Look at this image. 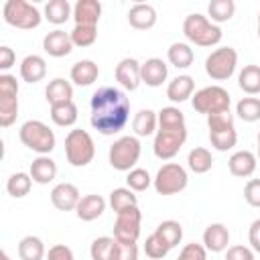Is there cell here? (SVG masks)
Masks as SVG:
<instances>
[{
	"label": "cell",
	"mask_w": 260,
	"mask_h": 260,
	"mask_svg": "<svg viewBox=\"0 0 260 260\" xmlns=\"http://www.w3.org/2000/svg\"><path fill=\"white\" fill-rule=\"evenodd\" d=\"M89 108H91L89 124L93 130H98L104 136L118 134L130 118V100L126 91L112 85H104L98 91H93L89 100Z\"/></svg>",
	"instance_id": "obj_1"
},
{
	"label": "cell",
	"mask_w": 260,
	"mask_h": 260,
	"mask_svg": "<svg viewBox=\"0 0 260 260\" xmlns=\"http://www.w3.org/2000/svg\"><path fill=\"white\" fill-rule=\"evenodd\" d=\"M187 140V124L185 116L179 108L167 106L158 112V128L154 134V156L160 160H171L179 154L181 146Z\"/></svg>",
	"instance_id": "obj_2"
},
{
	"label": "cell",
	"mask_w": 260,
	"mask_h": 260,
	"mask_svg": "<svg viewBox=\"0 0 260 260\" xmlns=\"http://www.w3.org/2000/svg\"><path fill=\"white\" fill-rule=\"evenodd\" d=\"M183 35L187 37L189 43H193L197 47H213L221 41V28L199 12L185 16Z\"/></svg>",
	"instance_id": "obj_3"
},
{
	"label": "cell",
	"mask_w": 260,
	"mask_h": 260,
	"mask_svg": "<svg viewBox=\"0 0 260 260\" xmlns=\"http://www.w3.org/2000/svg\"><path fill=\"white\" fill-rule=\"evenodd\" d=\"M207 128H209V142L215 150L225 152L236 146L238 132L234 126V116L230 112H219V114L207 116Z\"/></svg>",
	"instance_id": "obj_4"
},
{
	"label": "cell",
	"mask_w": 260,
	"mask_h": 260,
	"mask_svg": "<svg viewBox=\"0 0 260 260\" xmlns=\"http://www.w3.org/2000/svg\"><path fill=\"white\" fill-rule=\"evenodd\" d=\"M18 138L39 156L49 154L55 148V132L41 120H26L18 130Z\"/></svg>",
	"instance_id": "obj_5"
},
{
	"label": "cell",
	"mask_w": 260,
	"mask_h": 260,
	"mask_svg": "<svg viewBox=\"0 0 260 260\" xmlns=\"http://www.w3.org/2000/svg\"><path fill=\"white\" fill-rule=\"evenodd\" d=\"M65 156L71 167H87L95 156V144L87 130L73 128L65 136Z\"/></svg>",
	"instance_id": "obj_6"
},
{
	"label": "cell",
	"mask_w": 260,
	"mask_h": 260,
	"mask_svg": "<svg viewBox=\"0 0 260 260\" xmlns=\"http://www.w3.org/2000/svg\"><path fill=\"white\" fill-rule=\"evenodd\" d=\"M142 152L140 140L136 136H120L118 140H114V144L108 150V160L112 165V169L116 171H132L136 169L134 165L138 162Z\"/></svg>",
	"instance_id": "obj_7"
},
{
	"label": "cell",
	"mask_w": 260,
	"mask_h": 260,
	"mask_svg": "<svg viewBox=\"0 0 260 260\" xmlns=\"http://www.w3.org/2000/svg\"><path fill=\"white\" fill-rule=\"evenodd\" d=\"M2 16H4L6 24H10L14 28H22V30L37 28L43 20L39 8L24 0H8L2 8Z\"/></svg>",
	"instance_id": "obj_8"
},
{
	"label": "cell",
	"mask_w": 260,
	"mask_h": 260,
	"mask_svg": "<svg viewBox=\"0 0 260 260\" xmlns=\"http://www.w3.org/2000/svg\"><path fill=\"white\" fill-rule=\"evenodd\" d=\"M230 93L228 89H223L221 85H207L201 87L199 91H195V95L191 98V106L195 112L211 116V114H219V112H230Z\"/></svg>",
	"instance_id": "obj_9"
},
{
	"label": "cell",
	"mask_w": 260,
	"mask_h": 260,
	"mask_svg": "<svg viewBox=\"0 0 260 260\" xmlns=\"http://www.w3.org/2000/svg\"><path fill=\"white\" fill-rule=\"evenodd\" d=\"M18 116V81L10 73H0V126L8 128Z\"/></svg>",
	"instance_id": "obj_10"
},
{
	"label": "cell",
	"mask_w": 260,
	"mask_h": 260,
	"mask_svg": "<svg viewBox=\"0 0 260 260\" xmlns=\"http://www.w3.org/2000/svg\"><path fill=\"white\" fill-rule=\"evenodd\" d=\"M238 67V53L234 47H219L211 51L205 59V73L213 81H225L234 75Z\"/></svg>",
	"instance_id": "obj_11"
},
{
	"label": "cell",
	"mask_w": 260,
	"mask_h": 260,
	"mask_svg": "<svg viewBox=\"0 0 260 260\" xmlns=\"http://www.w3.org/2000/svg\"><path fill=\"white\" fill-rule=\"evenodd\" d=\"M189 183L187 171L179 162H167L156 171V177L152 179V187L158 195H175L181 193Z\"/></svg>",
	"instance_id": "obj_12"
},
{
	"label": "cell",
	"mask_w": 260,
	"mask_h": 260,
	"mask_svg": "<svg viewBox=\"0 0 260 260\" xmlns=\"http://www.w3.org/2000/svg\"><path fill=\"white\" fill-rule=\"evenodd\" d=\"M140 221H142V213L138 207H130L122 213H116L114 238L124 244H136L140 236Z\"/></svg>",
	"instance_id": "obj_13"
},
{
	"label": "cell",
	"mask_w": 260,
	"mask_h": 260,
	"mask_svg": "<svg viewBox=\"0 0 260 260\" xmlns=\"http://www.w3.org/2000/svg\"><path fill=\"white\" fill-rule=\"evenodd\" d=\"M79 201H81V195L73 183H59L51 191V203L59 211H73L77 209Z\"/></svg>",
	"instance_id": "obj_14"
},
{
	"label": "cell",
	"mask_w": 260,
	"mask_h": 260,
	"mask_svg": "<svg viewBox=\"0 0 260 260\" xmlns=\"http://www.w3.org/2000/svg\"><path fill=\"white\" fill-rule=\"evenodd\" d=\"M43 49L47 55L51 57H67L71 51H73V41H71V35L61 30V28H55L51 32H47L43 37Z\"/></svg>",
	"instance_id": "obj_15"
},
{
	"label": "cell",
	"mask_w": 260,
	"mask_h": 260,
	"mask_svg": "<svg viewBox=\"0 0 260 260\" xmlns=\"http://www.w3.org/2000/svg\"><path fill=\"white\" fill-rule=\"evenodd\" d=\"M140 77L142 83H146L148 87H160L169 77V67L162 59L150 57L144 63H140Z\"/></svg>",
	"instance_id": "obj_16"
},
{
	"label": "cell",
	"mask_w": 260,
	"mask_h": 260,
	"mask_svg": "<svg viewBox=\"0 0 260 260\" xmlns=\"http://www.w3.org/2000/svg\"><path fill=\"white\" fill-rule=\"evenodd\" d=\"M116 81L128 89V91H134L140 83H142V77H140V63L132 57H126L122 59L118 65H116Z\"/></svg>",
	"instance_id": "obj_17"
},
{
	"label": "cell",
	"mask_w": 260,
	"mask_h": 260,
	"mask_svg": "<svg viewBox=\"0 0 260 260\" xmlns=\"http://www.w3.org/2000/svg\"><path fill=\"white\" fill-rule=\"evenodd\" d=\"M256 165H258V156L250 150H238L230 156L228 160V169L234 177H240V179H246V177H252L254 171H256Z\"/></svg>",
	"instance_id": "obj_18"
},
{
	"label": "cell",
	"mask_w": 260,
	"mask_h": 260,
	"mask_svg": "<svg viewBox=\"0 0 260 260\" xmlns=\"http://www.w3.org/2000/svg\"><path fill=\"white\" fill-rule=\"evenodd\" d=\"M230 230L223 223H209L203 232V246L207 252H223L230 246Z\"/></svg>",
	"instance_id": "obj_19"
},
{
	"label": "cell",
	"mask_w": 260,
	"mask_h": 260,
	"mask_svg": "<svg viewBox=\"0 0 260 260\" xmlns=\"http://www.w3.org/2000/svg\"><path fill=\"white\" fill-rule=\"evenodd\" d=\"M100 16H102V4L98 0H77L75 6H73V20H75V24L98 26Z\"/></svg>",
	"instance_id": "obj_20"
},
{
	"label": "cell",
	"mask_w": 260,
	"mask_h": 260,
	"mask_svg": "<svg viewBox=\"0 0 260 260\" xmlns=\"http://www.w3.org/2000/svg\"><path fill=\"white\" fill-rule=\"evenodd\" d=\"M156 10L152 4H134L130 10H128V22L132 28L136 30H148L156 24Z\"/></svg>",
	"instance_id": "obj_21"
},
{
	"label": "cell",
	"mask_w": 260,
	"mask_h": 260,
	"mask_svg": "<svg viewBox=\"0 0 260 260\" xmlns=\"http://www.w3.org/2000/svg\"><path fill=\"white\" fill-rule=\"evenodd\" d=\"M28 175L32 177L35 183L39 185H49L55 177H57V165L49 154H41L30 162Z\"/></svg>",
	"instance_id": "obj_22"
},
{
	"label": "cell",
	"mask_w": 260,
	"mask_h": 260,
	"mask_svg": "<svg viewBox=\"0 0 260 260\" xmlns=\"http://www.w3.org/2000/svg\"><path fill=\"white\" fill-rule=\"evenodd\" d=\"M98 75H100V67L98 63H93L91 59H81L77 63H73L71 71H69V77L75 85L79 87H87L91 85L93 81H98Z\"/></svg>",
	"instance_id": "obj_23"
},
{
	"label": "cell",
	"mask_w": 260,
	"mask_h": 260,
	"mask_svg": "<svg viewBox=\"0 0 260 260\" xmlns=\"http://www.w3.org/2000/svg\"><path fill=\"white\" fill-rule=\"evenodd\" d=\"M45 98H47L49 106H59V104L73 102V85L63 77H55L47 83Z\"/></svg>",
	"instance_id": "obj_24"
},
{
	"label": "cell",
	"mask_w": 260,
	"mask_h": 260,
	"mask_svg": "<svg viewBox=\"0 0 260 260\" xmlns=\"http://www.w3.org/2000/svg\"><path fill=\"white\" fill-rule=\"evenodd\" d=\"M104 211H106V199L102 195H95V193L83 195L81 201L77 203V209H75V213L81 221H93Z\"/></svg>",
	"instance_id": "obj_25"
},
{
	"label": "cell",
	"mask_w": 260,
	"mask_h": 260,
	"mask_svg": "<svg viewBox=\"0 0 260 260\" xmlns=\"http://www.w3.org/2000/svg\"><path fill=\"white\" fill-rule=\"evenodd\" d=\"M47 75V61L41 55H26L20 63V77L26 83H39Z\"/></svg>",
	"instance_id": "obj_26"
},
{
	"label": "cell",
	"mask_w": 260,
	"mask_h": 260,
	"mask_svg": "<svg viewBox=\"0 0 260 260\" xmlns=\"http://www.w3.org/2000/svg\"><path fill=\"white\" fill-rule=\"evenodd\" d=\"M193 89H195V79L191 75H177L167 85V98L175 104H181L193 98Z\"/></svg>",
	"instance_id": "obj_27"
},
{
	"label": "cell",
	"mask_w": 260,
	"mask_h": 260,
	"mask_svg": "<svg viewBox=\"0 0 260 260\" xmlns=\"http://www.w3.org/2000/svg\"><path fill=\"white\" fill-rule=\"evenodd\" d=\"M156 128H158V114L148 110V108H142L134 114V120H132V130L136 136H150V134H156Z\"/></svg>",
	"instance_id": "obj_28"
},
{
	"label": "cell",
	"mask_w": 260,
	"mask_h": 260,
	"mask_svg": "<svg viewBox=\"0 0 260 260\" xmlns=\"http://www.w3.org/2000/svg\"><path fill=\"white\" fill-rule=\"evenodd\" d=\"M73 16V6L67 0H49L45 4V18L53 24H65Z\"/></svg>",
	"instance_id": "obj_29"
},
{
	"label": "cell",
	"mask_w": 260,
	"mask_h": 260,
	"mask_svg": "<svg viewBox=\"0 0 260 260\" xmlns=\"http://www.w3.org/2000/svg\"><path fill=\"white\" fill-rule=\"evenodd\" d=\"M167 59H169V63H171L173 67H177V69H187V67L193 65L195 55H193V49H191L187 43H173V45L169 47V51H167Z\"/></svg>",
	"instance_id": "obj_30"
},
{
	"label": "cell",
	"mask_w": 260,
	"mask_h": 260,
	"mask_svg": "<svg viewBox=\"0 0 260 260\" xmlns=\"http://www.w3.org/2000/svg\"><path fill=\"white\" fill-rule=\"evenodd\" d=\"M18 256L20 260H43L47 256L43 240L39 236H24L18 242Z\"/></svg>",
	"instance_id": "obj_31"
},
{
	"label": "cell",
	"mask_w": 260,
	"mask_h": 260,
	"mask_svg": "<svg viewBox=\"0 0 260 260\" xmlns=\"http://www.w3.org/2000/svg\"><path fill=\"white\" fill-rule=\"evenodd\" d=\"M238 85L248 95L260 93V65H244L238 75Z\"/></svg>",
	"instance_id": "obj_32"
},
{
	"label": "cell",
	"mask_w": 260,
	"mask_h": 260,
	"mask_svg": "<svg viewBox=\"0 0 260 260\" xmlns=\"http://www.w3.org/2000/svg\"><path fill=\"white\" fill-rule=\"evenodd\" d=\"M187 165L195 175H205L213 167V156L205 146H195L187 156Z\"/></svg>",
	"instance_id": "obj_33"
},
{
	"label": "cell",
	"mask_w": 260,
	"mask_h": 260,
	"mask_svg": "<svg viewBox=\"0 0 260 260\" xmlns=\"http://www.w3.org/2000/svg\"><path fill=\"white\" fill-rule=\"evenodd\" d=\"M79 114H77V106L73 102L67 104H59V106H51V120L61 126V128H69L77 122Z\"/></svg>",
	"instance_id": "obj_34"
},
{
	"label": "cell",
	"mask_w": 260,
	"mask_h": 260,
	"mask_svg": "<svg viewBox=\"0 0 260 260\" xmlns=\"http://www.w3.org/2000/svg\"><path fill=\"white\" fill-rule=\"evenodd\" d=\"M110 207L116 211V213H122L130 207H138V197L134 195L132 189L128 187H118L110 193Z\"/></svg>",
	"instance_id": "obj_35"
},
{
	"label": "cell",
	"mask_w": 260,
	"mask_h": 260,
	"mask_svg": "<svg viewBox=\"0 0 260 260\" xmlns=\"http://www.w3.org/2000/svg\"><path fill=\"white\" fill-rule=\"evenodd\" d=\"M32 177L28 175V173H14V175H10L8 177V181H6V191H8V195L10 197H14V199H20V197H24V195H28L30 193V187H32Z\"/></svg>",
	"instance_id": "obj_36"
},
{
	"label": "cell",
	"mask_w": 260,
	"mask_h": 260,
	"mask_svg": "<svg viewBox=\"0 0 260 260\" xmlns=\"http://www.w3.org/2000/svg\"><path fill=\"white\" fill-rule=\"evenodd\" d=\"M154 232L167 242V246H169L171 250H173L175 246H179V242L183 240V228H181V223L175 221V219H165V221H160Z\"/></svg>",
	"instance_id": "obj_37"
},
{
	"label": "cell",
	"mask_w": 260,
	"mask_h": 260,
	"mask_svg": "<svg viewBox=\"0 0 260 260\" xmlns=\"http://www.w3.org/2000/svg\"><path fill=\"white\" fill-rule=\"evenodd\" d=\"M236 12V4L234 0H211L207 4V14L211 18V22H228Z\"/></svg>",
	"instance_id": "obj_38"
},
{
	"label": "cell",
	"mask_w": 260,
	"mask_h": 260,
	"mask_svg": "<svg viewBox=\"0 0 260 260\" xmlns=\"http://www.w3.org/2000/svg\"><path fill=\"white\" fill-rule=\"evenodd\" d=\"M114 246H116V238L110 236L95 238L89 246L91 260H114Z\"/></svg>",
	"instance_id": "obj_39"
},
{
	"label": "cell",
	"mask_w": 260,
	"mask_h": 260,
	"mask_svg": "<svg viewBox=\"0 0 260 260\" xmlns=\"http://www.w3.org/2000/svg\"><path fill=\"white\" fill-rule=\"evenodd\" d=\"M236 114L240 120L244 122H258L260 120V100L250 95V98H242L236 104Z\"/></svg>",
	"instance_id": "obj_40"
},
{
	"label": "cell",
	"mask_w": 260,
	"mask_h": 260,
	"mask_svg": "<svg viewBox=\"0 0 260 260\" xmlns=\"http://www.w3.org/2000/svg\"><path fill=\"white\" fill-rule=\"evenodd\" d=\"M69 35H71L73 47H91L95 43V39H98V26L75 24Z\"/></svg>",
	"instance_id": "obj_41"
},
{
	"label": "cell",
	"mask_w": 260,
	"mask_h": 260,
	"mask_svg": "<svg viewBox=\"0 0 260 260\" xmlns=\"http://www.w3.org/2000/svg\"><path fill=\"white\" fill-rule=\"evenodd\" d=\"M169 252H171V248L167 246V242H165L156 232H152V234L146 238V242H144V254H146L148 258L160 260V258H165Z\"/></svg>",
	"instance_id": "obj_42"
},
{
	"label": "cell",
	"mask_w": 260,
	"mask_h": 260,
	"mask_svg": "<svg viewBox=\"0 0 260 260\" xmlns=\"http://www.w3.org/2000/svg\"><path fill=\"white\" fill-rule=\"evenodd\" d=\"M126 185L134 193H140V191H146L152 185V179H150V175H148L146 169H132L126 175Z\"/></svg>",
	"instance_id": "obj_43"
},
{
	"label": "cell",
	"mask_w": 260,
	"mask_h": 260,
	"mask_svg": "<svg viewBox=\"0 0 260 260\" xmlns=\"http://www.w3.org/2000/svg\"><path fill=\"white\" fill-rule=\"evenodd\" d=\"M177 260H207V250L203 244H185L183 250L179 252V258Z\"/></svg>",
	"instance_id": "obj_44"
},
{
	"label": "cell",
	"mask_w": 260,
	"mask_h": 260,
	"mask_svg": "<svg viewBox=\"0 0 260 260\" xmlns=\"http://www.w3.org/2000/svg\"><path fill=\"white\" fill-rule=\"evenodd\" d=\"M114 260H138V246L136 244H124V242L116 240Z\"/></svg>",
	"instance_id": "obj_45"
},
{
	"label": "cell",
	"mask_w": 260,
	"mask_h": 260,
	"mask_svg": "<svg viewBox=\"0 0 260 260\" xmlns=\"http://www.w3.org/2000/svg\"><path fill=\"white\" fill-rule=\"evenodd\" d=\"M244 199L250 207H260V179H250L244 187Z\"/></svg>",
	"instance_id": "obj_46"
},
{
	"label": "cell",
	"mask_w": 260,
	"mask_h": 260,
	"mask_svg": "<svg viewBox=\"0 0 260 260\" xmlns=\"http://www.w3.org/2000/svg\"><path fill=\"white\" fill-rule=\"evenodd\" d=\"M225 260H254V250L242 244L230 246L225 250Z\"/></svg>",
	"instance_id": "obj_47"
},
{
	"label": "cell",
	"mask_w": 260,
	"mask_h": 260,
	"mask_svg": "<svg viewBox=\"0 0 260 260\" xmlns=\"http://www.w3.org/2000/svg\"><path fill=\"white\" fill-rule=\"evenodd\" d=\"M45 260H75V256H73V250H71L69 246H65V244H55V246L49 248Z\"/></svg>",
	"instance_id": "obj_48"
},
{
	"label": "cell",
	"mask_w": 260,
	"mask_h": 260,
	"mask_svg": "<svg viewBox=\"0 0 260 260\" xmlns=\"http://www.w3.org/2000/svg\"><path fill=\"white\" fill-rule=\"evenodd\" d=\"M16 61V55L14 51L8 47V45H2L0 47V71H8Z\"/></svg>",
	"instance_id": "obj_49"
},
{
	"label": "cell",
	"mask_w": 260,
	"mask_h": 260,
	"mask_svg": "<svg viewBox=\"0 0 260 260\" xmlns=\"http://www.w3.org/2000/svg\"><path fill=\"white\" fill-rule=\"evenodd\" d=\"M248 242H250L252 250L260 254V219H254V221L250 223V230H248Z\"/></svg>",
	"instance_id": "obj_50"
},
{
	"label": "cell",
	"mask_w": 260,
	"mask_h": 260,
	"mask_svg": "<svg viewBox=\"0 0 260 260\" xmlns=\"http://www.w3.org/2000/svg\"><path fill=\"white\" fill-rule=\"evenodd\" d=\"M0 260H10V256H8V252H6V250H2V252H0Z\"/></svg>",
	"instance_id": "obj_51"
},
{
	"label": "cell",
	"mask_w": 260,
	"mask_h": 260,
	"mask_svg": "<svg viewBox=\"0 0 260 260\" xmlns=\"http://www.w3.org/2000/svg\"><path fill=\"white\" fill-rule=\"evenodd\" d=\"M256 142H258V158H260V132H258V138H256Z\"/></svg>",
	"instance_id": "obj_52"
},
{
	"label": "cell",
	"mask_w": 260,
	"mask_h": 260,
	"mask_svg": "<svg viewBox=\"0 0 260 260\" xmlns=\"http://www.w3.org/2000/svg\"><path fill=\"white\" fill-rule=\"evenodd\" d=\"M258 37H260V12H258Z\"/></svg>",
	"instance_id": "obj_53"
}]
</instances>
